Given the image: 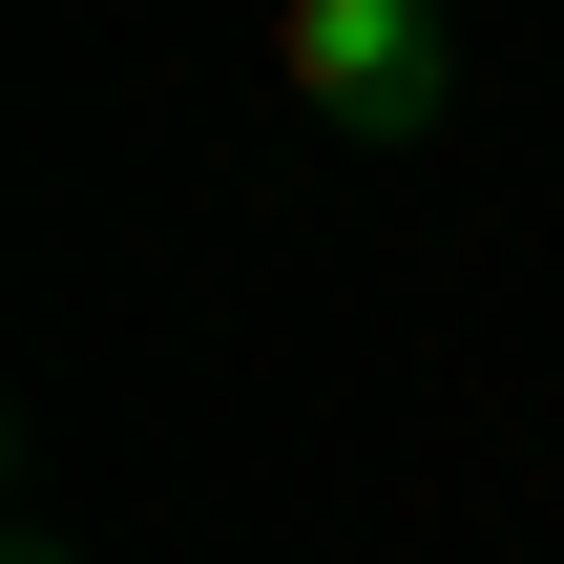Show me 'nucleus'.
<instances>
[{
	"label": "nucleus",
	"mask_w": 564,
	"mask_h": 564,
	"mask_svg": "<svg viewBox=\"0 0 564 564\" xmlns=\"http://www.w3.org/2000/svg\"><path fill=\"white\" fill-rule=\"evenodd\" d=\"M272 63H293V105H314L335 147H440V126H460V42H440V0H293Z\"/></svg>",
	"instance_id": "nucleus-1"
},
{
	"label": "nucleus",
	"mask_w": 564,
	"mask_h": 564,
	"mask_svg": "<svg viewBox=\"0 0 564 564\" xmlns=\"http://www.w3.org/2000/svg\"><path fill=\"white\" fill-rule=\"evenodd\" d=\"M21 564H84V544H63V523H21Z\"/></svg>",
	"instance_id": "nucleus-2"
}]
</instances>
